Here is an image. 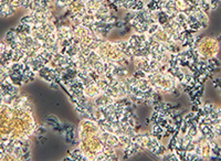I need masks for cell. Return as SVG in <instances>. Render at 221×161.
Here are the masks:
<instances>
[{"label": "cell", "mask_w": 221, "mask_h": 161, "mask_svg": "<svg viewBox=\"0 0 221 161\" xmlns=\"http://www.w3.org/2000/svg\"><path fill=\"white\" fill-rule=\"evenodd\" d=\"M219 40H220V41H221V35H220V38H219Z\"/></svg>", "instance_id": "cell-6"}, {"label": "cell", "mask_w": 221, "mask_h": 161, "mask_svg": "<svg viewBox=\"0 0 221 161\" xmlns=\"http://www.w3.org/2000/svg\"><path fill=\"white\" fill-rule=\"evenodd\" d=\"M149 121H150V118H146L145 120H144V125H145V126H148Z\"/></svg>", "instance_id": "cell-5"}, {"label": "cell", "mask_w": 221, "mask_h": 161, "mask_svg": "<svg viewBox=\"0 0 221 161\" xmlns=\"http://www.w3.org/2000/svg\"><path fill=\"white\" fill-rule=\"evenodd\" d=\"M30 158H31V152L30 151H27L25 154H23L21 156V159L22 160H29Z\"/></svg>", "instance_id": "cell-3"}, {"label": "cell", "mask_w": 221, "mask_h": 161, "mask_svg": "<svg viewBox=\"0 0 221 161\" xmlns=\"http://www.w3.org/2000/svg\"><path fill=\"white\" fill-rule=\"evenodd\" d=\"M214 104H211V103L207 102L206 104H205V106H203V110H205V113L206 114H209L211 110H214Z\"/></svg>", "instance_id": "cell-2"}, {"label": "cell", "mask_w": 221, "mask_h": 161, "mask_svg": "<svg viewBox=\"0 0 221 161\" xmlns=\"http://www.w3.org/2000/svg\"><path fill=\"white\" fill-rule=\"evenodd\" d=\"M36 131H38V134H39L40 136H42V135H44V134H45V131H47V130H45V128H44V127H42V126H41V127H39V128H38V130H36Z\"/></svg>", "instance_id": "cell-4"}, {"label": "cell", "mask_w": 221, "mask_h": 161, "mask_svg": "<svg viewBox=\"0 0 221 161\" xmlns=\"http://www.w3.org/2000/svg\"><path fill=\"white\" fill-rule=\"evenodd\" d=\"M158 20H159V23L161 26H165L166 23H168L169 18H168L167 13H165V12H159V15H158Z\"/></svg>", "instance_id": "cell-1"}]
</instances>
